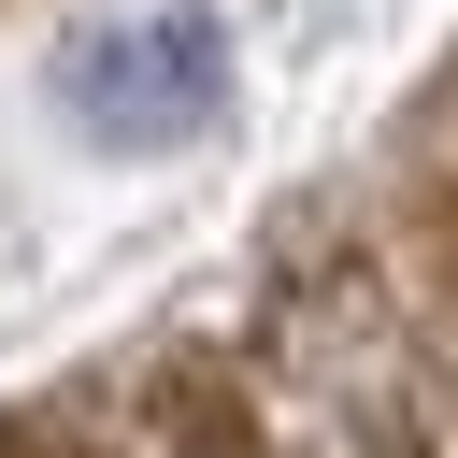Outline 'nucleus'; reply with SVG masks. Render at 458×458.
Segmentation results:
<instances>
[{
	"instance_id": "obj_1",
	"label": "nucleus",
	"mask_w": 458,
	"mask_h": 458,
	"mask_svg": "<svg viewBox=\"0 0 458 458\" xmlns=\"http://www.w3.org/2000/svg\"><path fill=\"white\" fill-rule=\"evenodd\" d=\"M57 114L86 143H200L229 114V29L200 0H143L57 43Z\"/></svg>"
}]
</instances>
